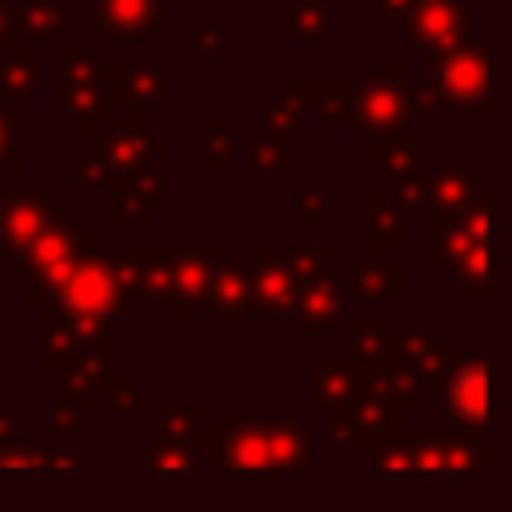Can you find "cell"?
I'll return each instance as SVG.
<instances>
[{
    "instance_id": "1",
    "label": "cell",
    "mask_w": 512,
    "mask_h": 512,
    "mask_svg": "<svg viewBox=\"0 0 512 512\" xmlns=\"http://www.w3.org/2000/svg\"><path fill=\"white\" fill-rule=\"evenodd\" d=\"M308 432L292 420L240 416L224 432L216 460L232 480H312Z\"/></svg>"
},
{
    "instance_id": "2",
    "label": "cell",
    "mask_w": 512,
    "mask_h": 512,
    "mask_svg": "<svg viewBox=\"0 0 512 512\" xmlns=\"http://www.w3.org/2000/svg\"><path fill=\"white\" fill-rule=\"evenodd\" d=\"M492 460L488 448L448 436V432H428L420 440L396 436L392 444H380L372 452V476L376 480H468Z\"/></svg>"
},
{
    "instance_id": "3",
    "label": "cell",
    "mask_w": 512,
    "mask_h": 512,
    "mask_svg": "<svg viewBox=\"0 0 512 512\" xmlns=\"http://www.w3.org/2000/svg\"><path fill=\"white\" fill-rule=\"evenodd\" d=\"M444 412L468 428L492 424V364L488 360H468L452 372L444 388Z\"/></svg>"
},
{
    "instance_id": "4",
    "label": "cell",
    "mask_w": 512,
    "mask_h": 512,
    "mask_svg": "<svg viewBox=\"0 0 512 512\" xmlns=\"http://www.w3.org/2000/svg\"><path fill=\"white\" fill-rule=\"evenodd\" d=\"M52 212V200L44 204V196H20L4 208L0 216V248L12 256H28V248L36 244V236L44 232Z\"/></svg>"
},
{
    "instance_id": "5",
    "label": "cell",
    "mask_w": 512,
    "mask_h": 512,
    "mask_svg": "<svg viewBox=\"0 0 512 512\" xmlns=\"http://www.w3.org/2000/svg\"><path fill=\"white\" fill-rule=\"evenodd\" d=\"M60 296L72 312H104L108 300H112V280L104 272L100 260H84V264H72L64 276H60Z\"/></svg>"
},
{
    "instance_id": "6",
    "label": "cell",
    "mask_w": 512,
    "mask_h": 512,
    "mask_svg": "<svg viewBox=\"0 0 512 512\" xmlns=\"http://www.w3.org/2000/svg\"><path fill=\"white\" fill-rule=\"evenodd\" d=\"M400 432V416L384 408L380 400L356 404L348 416H336V440L340 444H380Z\"/></svg>"
},
{
    "instance_id": "7",
    "label": "cell",
    "mask_w": 512,
    "mask_h": 512,
    "mask_svg": "<svg viewBox=\"0 0 512 512\" xmlns=\"http://www.w3.org/2000/svg\"><path fill=\"white\" fill-rule=\"evenodd\" d=\"M32 88H36V56L32 52H12L0 64V92L24 100V96H32Z\"/></svg>"
},
{
    "instance_id": "8",
    "label": "cell",
    "mask_w": 512,
    "mask_h": 512,
    "mask_svg": "<svg viewBox=\"0 0 512 512\" xmlns=\"http://www.w3.org/2000/svg\"><path fill=\"white\" fill-rule=\"evenodd\" d=\"M0 164H4V168H20V148H16L12 124H8L4 112H0Z\"/></svg>"
},
{
    "instance_id": "9",
    "label": "cell",
    "mask_w": 512,
    "mask_h": 512,
    "mask_svg": "<svg viewBox=\"0 0 512 512\" xmlns=\"http://www.w3.org/2000/svg\"><path fill=\"white\" fill-rule=\"evenodd\" d=\"M8 28H12V12H8V8H0V40L8 36Z\"/></svg>"
}]
</instances>
